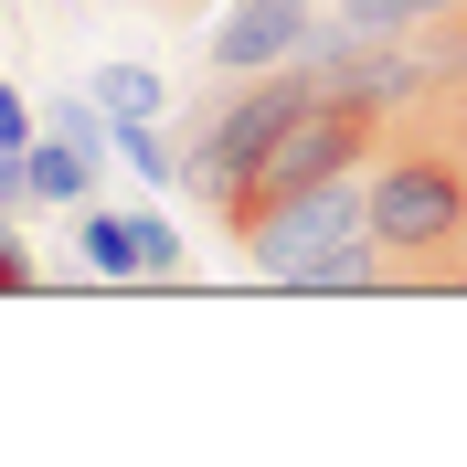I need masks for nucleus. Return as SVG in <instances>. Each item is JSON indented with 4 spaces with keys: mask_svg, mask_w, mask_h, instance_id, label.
<instances>
[{
    "mask_svg": "<svg viewBox=\"0 0 467 467\" xmlns=\"http://www.w3.org/2000/svg\"><path fill=\"white\" fill-rule=\"evenodd\" d=\"M372 244L404 287H457L467 265V139L457 128H382L372 149Z\"/></svg>",
    "mask_w": 467,
    "mask_h": 467,
    "instance_id": "f257e3e1",
    "label": "nucleus"
},
{
    "mask_svg": "<svg viewBox=\"0 0 467 467\" xmlns=\"http://www.w3.org/2000/svg\"><path fill=\"white\" fill-rule=\"evenodd\" d=\"M350 234H372V171H329V181H308V192H287V202L244 213L234 244H244V265H255L265 287H287L297 265H319Z\"/></svg>",
    "mask_w": 467,
    "mask_h": 467,
    "instance_id": "f03ea898",
    "label": "nucleus"
},
{
    "mask_svg": "<svg viewBox=\"0 0 467 467\" xmlns=\"http://www.w3.org/2000/svg\"><path fill=\"white\" fill-rule=\"evenodd\" d=\"M319 32V0H234L213 22V75H265V64H297V43Z\"/></svg>",
    "mask_w": 467,
    "mask_h": 467,
    "instance_id": "7ed1b4c3",
    "label": "nucleus"
},
{
    "mask_svg": "<svg viewBox=\"0 0 467 467\" xmlns=\"http://www.w3.org/2000/svg\"><path fill=\"white\" fill-rule=\"evenodd\" d=\"M287 287L297 297H361V287H404V276H393V255H382L372 234H350V244H329L319 265H297Z\"/></svg>",
    "mask_w": 467,
    "mask_h": 467,
    "instance_id": "20e7f679",
    "label": "nucleus"
},
{
    "mask_svg": "<svg viewBox=\"0 0 467 467\" xmlns=\"http://www.w3.org/2000/svg\"><path fill=\"white\" fill-rule=\"evenodd\" d=\"M75 255H86V276H107V287L149 276V255H139V213H107V202H86V213H75Z\"/></svg>",
    "mask_w": 467,
    "mask_h": 467,
    "instance_id": "39448f33",
    "label": "nucleus"
},
{
    "mask_svg": "<svg viewBox=\"0 0 467 467\" xmlns=\"http://www.w3.org/2000/svg\"><path fill=\"white\" fill-rule=\"evenodd\" d=\"M96 171H107V160H86V149H75V139H54V128L32 139V202L86 213V202H96Z\"/></svg>",
    "mask_w": 467,
    "mask_h": 467,
    "instance_id": "423d86ee",
    "label": "nucleus"
},
{
    "mask_svg": "<svg viewBox=\"0 0 467 467\" xmlns=\"http://www.w3.org/2000/svg\"><path fill=\"white\" fill-rule=\"evenodd\" d=\"M117 160L139 181H160V192H181V149L160 139V117H117Z\"/></svg>",
    "mask_w": 467,
    "mask_h": 467,
    "instance_id": "0eeeda50",
    "label": "nucleus"
},
{
    "mask_svg": "<svg viewBox=\"0 0 467 467\" xmlns=\"http://www.w3.org/2000/svg\"><path fill=\"white\" fill-rule=\"evenodd\" d=\"M96 107H107V117H160L171 86H160L149 64H96Z\"/></svg>",
    "mask_w": 467,
    "mask_h": 467,
    "instance_id": "6e6552de",
    "label": "nucleus"
},
{
    "mask_svg": "<svg viewBox=\"0 0 467 467\" xmlns=\"http://www.w3.org/2000/svg\"><path fill=\"white\" fill-rule=\"evenodd\" d=\"M350 32H414V22H446V11H467V0H329Z\"/></svg>",
    "mask_w": 467,
    "mask_h": 467,
    "instance_id": "1a4fd4ad",
    "label": "nucleus"
},
{
    "mask_svg": "<svg viewBox=\"0 0 467 467\" xmlns=\"http://www.w3.org/2000/svg\"><path fill=\"white\" fill-rule=\"evenodd\" d=\"M139 255H149V276H181V223L171 213H139Z\"/></svg>",
    "mask_w": 467,
    "mask_h": 467,
    "instance_id": "9d476101",
    "label": "nucleus"
},
{
    "mask_svg": "<svg viewBox=\"0 0 467 467\" xmlns=\"http://www.w3.org/2000/svg\"><path fill=\"white\" fill-rule=\"evenodd\" d=\"M32 139H43V107L22 86H0V149H32Z\"/></svg>",
    "mask_w": 467,
    "mask_h": 467,
    "instance_id": "9b49d317",
    "label": "nucleus"
},
{
    "mask_svg": "<svg viewBox=\"0 0 467 467\" xmlns=\"http://www.w3.org/2000/svg\"><path fill=\"white\" fill-rule=\"evenodd\" d=\"M32 202V149H0V213Z\"/></svg>",
    "mask_w": 467,
    "mask_h": 467,
    "instance_id": "f8f14e48",
    "label": "nucleus"
},
{
    "mask_svg": "<svg viewBox=\"0 0 467 467\" xmlns=\"http://www.w3.org/2000/svg\"><path fill=\"white\" fill-rule=\"evenodd\" d=\"M22 287H32V255H22V234L0 223V297H22Z\"/></svg>",
    "mask_w": 467,
    "mask_h": 467,
    "instance_id": "ddd939ff",
    "label": "nucleus"
},
{
    "mask_svg": "<svg viewBox=\"0 0 467 467\" xmlns=\"http://www.w3.org/2000/svg\"><path fill=\"white\" fill-rule=\"evenodd\" d=\"M0 223H11V213H0Z\"/></svg>",
    "mask_w": 467,
    "mask_h": 467,
    "instance_id": "4468645a",
    "label": "nucleus"
}]
</instances>
